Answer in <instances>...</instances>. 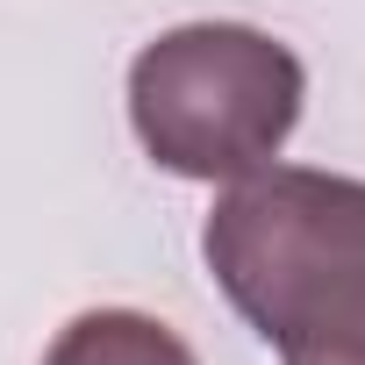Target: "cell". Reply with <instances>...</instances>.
Returning a JSON list of instances; mask_svg holds the SVG:
<instances>
[{
    "label": "cell",
    "mask_w": 365,
    "mask_h": 365,
    "mask_svg": "<svg viewBox=\"0 0 365 365\" xmlns=\"http://www.w3.org/2000/svg\"><path fill=\"white\" fill-rule=\"evenodd\" d=\"M201 258L279 365H365V179L315 165L230 179Z\"/></svg>",
    "instance_id": "cell-1"
},
{
    "label": "cell",
    "mask_w": 365,
    "mask_h": 365,
    "mask_svg": "<svg viewBox=\"0 0 365 365\" xmlns=\"http://www.w3.org/2000/svg\"><path fill=\"white\" fill-rule=\"evenodd\" d=\"M308 101L301 58L251 22L165 29L129 65V122L158 172L230 187L265 172Z\"/></svg>",
    "instance_id": "cell-2"
},
{
    "label": "cell",
    "mask_w": 365,
    "mask_h": 365,
    "mask_svg": "<svg viewBox=\"0 0 365 365\" xmlns=\"http://www.w3.org/2000/svg\"><path fill=\"white\" fill-rule=\"evenodd\" d=\"M43 365H201L187 351V336L165 329L158 315L136 308H86L58 329V344L43 351Z\"/></svg>",
    "instance_id": "cell-3"
}]
</instances>
